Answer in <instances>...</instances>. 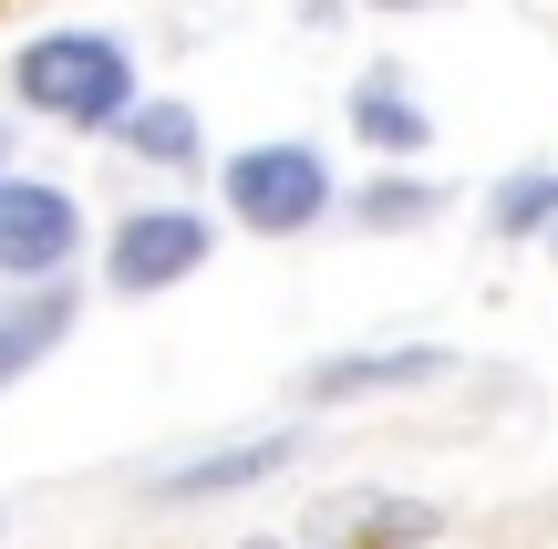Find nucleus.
<instances>
[{"label":"nucleus","instance_id":"nucleus-1","mask_svg":"<svg viewBox=\"0 0 558 549\" xmlns=\"http://www.w3.org/2000/svg\"><path fill=\"white\" fill-rule=\"evenodd\" d=\"M11 83L41 104V115H62V124H114L124 104H135V62H124L104 32H41L32 52L11 62Z\"/></svg>","mask_w":558,"mask_h":549},{"label":"nucleus","instance_id":"nucleus-2","mask_svg":"<svg viewBox=\"0 0 558 549\" xmlns=\"http://www.w3.org/2000/svg\"><path fill=\"white\" fill-rule=\"evenodd\" d=\"M228 207H239V228H259V239H290V228H311L320 207H331V166H320L311 145H248V156L228 166Z\"/></svg>","mask_w":558,"mask_h":549},{"label":"nucleus","instance_id":"nucleus-3","mask_svg":"<svg viewBox=\"0 0 558 549\" xmlns=\"http://www.w3.org/2000/svg\"><path fill=\"white\" fill-rule=\"evenodd\" d=\"M73 239H83V218H73L62 187L0 177V270H11V281H52V270L73 260Z\"/></svg>","mask_w":558,"mask_h":549},{"label":"nucleus","instance_id":"nucleus-4","mask_svg":"<svg viewBox=\"0 0 558 549\" xmlns=\"http://www.w3.org/2000/svg\"><path fill=\"white\" fill-rule=\"evenodd\" d=\"M197 260H207V218H186V207H145L114 228V290H166Z\"/></svg>","mask_w":558,"mask_h":549},{"label":"nucleus","instance_id":"nucleus-5","mask_svg":"<svg viewBox=\"0 0 558 549\" xmlns=\"http://www.w3.org/2000/svg\"><path fill=\"white\" fill-rule=\"evenodd\" d=\"M414 539H435V509L414 498H331L311 518V549H414Z\"/></svg>","mask_w":558,"mask_h":549},{"label":"nucleus","instance_id":"nucleus-6","mask_svg":"<svg viewBox=\"0 0 558 549\" xmlns=\"http://www.w3.org/2000/svg\"><path fill=\"white\" fill-rule=\"evenodd\" d=\"M290 446H300V435H259V446H218V456H197V467H166V477H156V498H166V509H186V498H228V488H248V477L290 467Z\"/></svg>","mask_w":558,"mask_h":549},{"label":"nucleus","instance_id":"nucleus-7","mask_svg":"<svg viewBox=\"0 0 558 549\" xmlns=\"http://www.w3.org/2000/svg\"><path fill=\"white\" fill-rule=\"evenodd\" d=\"M424 373H445V353L435 343H393V353H352V363H311V394H320V405H341V394L424 384Z\"/></svg>","mask_w":558,"mask_h":549},{"label":"nucleus","instance_id":"nucleus-8","mask_svg":"<svg viewBox=\"0 0 558 549\" xmlns=\"http://www.w3.org/2000/svg\"><path fill=\"white\" fill-rule=\"evenodd\" d=\"M352 135H362V145H383V156H414L435 124H424V104L403 94L393 73H362V94H352Z\"/></svg>","mask_w":558,"mask_h":549},{"label":"nucleus","instance_id":"nucleus-9","mask_svg":"<svg viewBox=\"0 0 558 549\" xmlns=\"http://www.w3.org/2000/svg\"><path fill=\"white\" fill-rule=\"evenodd\" d=\"M124 145H135L145 166H197V115L186 104H124Z\"/></svg>","mask_w":558,"mask_h":549},{"label":"nucleus","instance_id":"nucleus-10","mask_svg":"<svg viewBox=\"0 0 558 549\" xmlns=\"http://www.w3.org/2000/svg\"><path fill=\"white\" fill-rule=\"evenodd\" d=\"M62 322H73V301H62V290H41V301H21L11 322H0V384H11L21 363H41V353L62 343Z\"/></svg>","mask_w":558,"mask_h":549},{"label":"nucleus","instance_id":"nucleus-11","mask_svg":"<svg viewBox=\"0 0 558 549\" xmlns=\"http://www.w3.org/2000/svg\"><path fill=\"white\" fill-rule=\"evenodd\" d=\"M558 218V177H518V187H497V239H527V228H548Z\"/></svg>","mask_w":558,"mask_h":549},{"label":"nucleus","instance_id":"nucleus-12","mask_svg":"<svg viewBox=\"0 0 558 549\" xmlns=\"http://www.w3.org/2000/svg\"><path fill=\"white\" fill-rule=\"evenodd\" d=\"M362 218H373V228H403V218H435V187H373V198H362Z\"/></svg>","mask_w":558,"mask_h":549},{"label":"nucleus","instance_id":"nucleus-13","mask_svg":"<svg viewBox=\"0 0 558 549\" xmlns=\"http://www.w3.org/2000/svg\"><path fill=\"white\" fill-rule=\"evenodd\" d=\"M383 11H414V0H383Z\"/></svg>","mask_w":558,"mask_h":549},{"label":"nucleus","instance_id":"nucleus-14","mask_svg":"<svg viewBox=\"0 0 558 549\" xmlns=\"http://www.w3.org/2000/svg\"><path fill=\"white\" fill-rule=\"evenodd\" d=\"M248 549H279V539H248Z\"/></svg>","mask_w":558,"mask_h":549}]
</instances>
